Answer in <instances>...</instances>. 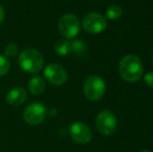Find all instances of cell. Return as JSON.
Here are the masks:
<instances>
[{
  "mask_svg": "<svg viewBox=\"0 0 153 152\" xmlns=\"http://www.w3.org/2000/svg\"><path fill=\"white\" fill-rule=\"evenodd\" d=\"M54 51L59 56H65L71 52V43L67 39H59L54 44Z\"/></svg>",
  "mask_w": 153,
  "mask_h": 152,
  "instance_id": "12",
  "label": "cell"
},
{
  "mask_svg": "<svg viewBox=\"0 0 153 152\" xmlns=\"http://www.w3.org/2000/svg\"><path fill=\"white\" fill-rule=\"evenodd\" d=\"M69 134L75 143L85 145L92 140V131L87 124L82 122H74L69 128Z\"/></svg>",
  "mask_w": 153,
  "mask_h": 152,
  "instance_id": "8",
  "label": "cell"
},
{
  "mask_svg": "<svg viewBox=\"0 0 153 152\" xmlns=\"http://www.w3.org/2000/svg\"><path fill=\"white\" fill-rule=\"evenodd\" d=\"M18 63L23 71L30 74H36L43 69L44 59L36 49H25L19 54Z\"/></svg>",
  "mask_w": 153,
  "mask_h": 152,
  "instance_id": "2",
  "label": "cell"
},
{
  "mask_svg": "<svg viewBox=\"0 0 153 152\" xmlns=\"http://www.w3.org/2000/svg\"><path fill=\"white\" fill-rule=\"evenodd\" d=\"M96 128L103 136H111L117 129V118L111 110H101L96 118Z\"/></svg>",
  "mask_w": 153,
  "mask_h": 152,
  "instance_id": "5",
  "label": "cell"
},
{
  "mask_svg": "<svg viewBox=\"0 0 153 152\" xmlns=\"http://www.w3.org/2000/svg\"><path fill=\"white\" fill-rule=\"evenodd\" d=\"M80 23L74 14H65L59 20V31L65 39L75 38L79 33Z\"/></svg>",
  "mask_w": 153,
  "mask_h": 152,
  "instance_id": "4",
  "label": "cell"
},
{
  "mask_svg": "<svg viewBox=\"0 0 153 152\" xmlns=\"http://www.w3.org/2000/svg\"><path fill=\"white\" fill-rule=\"evenodd\" d=\"M45 80L41 76H34L29 80L28 89L33 95H41L44 93L45 90Z\"/></svg>",
  "mask_w": 153,
  "mask_h": 152,
  "instance_id": "11",
  "label": "cell"
},
{
  "mask_svg": "<svg viewBox=\"0 0 153 152\" xmlns=\"http://www.w3.org/2000/svg\"><path fill=\"white\" fill-rule=\"evenodd\" d=\"M83 29L89 33H100L106 28L107 21L103 15L99 13H90L82 18L81 21Z\"/></svg>",
  "mask_w": 153,
  "mask_h": 152,
  "instance_id": "6",
  "label": "cell"
},
{
  "mask_svg": "<svg viewBox=\"0 0 153 152\" xmlns=\"http://www.w3.org/2000/svg\"><path fill=\"white\" fill-rule=\"evenodd\" d=\"M18 53V46L16 44H8L4 49L5 57H15Z\"/></svg>",
  "mask_w": 153,
  "mask_h": 152,
  "instance_id": "16",
  "label": "cell"
},
{
  "mask_svg": "<svg viewBox=\"0 0 153 152\" xmlns=\"http://www.w3.org/2000/svg\"><path fill=\"white\" fill-rule=\"evenodd\" d=\"M10 63L7 57L0 55V77L5 75L10 71Z\"/></svg>",
  "mask_w": 153,
  "mask_h": 152,
  "instance_id": "15",
  "label": "cell"
},
{
  "mask_svg": "<svg viewBox=\"0 0 153 152\" xmlns=\"http://www.w3.org/2000/svg\"><path fill=\"white\" fill-rule=\"evenodd\" d=\"M47 117V110L40 102L28 104L23 112V119L29 125H39Z\"/></svg>",
  "mask_w": 153,
  "mask_h": 152,
  "instance_id": "7",
  "label": "cell"
},
{
  "mask_svg": "<svg viewBox=\"0 0 153 152\" xmlns=\"http://www.w3.org/2000/svg\"><path fill=\"white\" fill-rule=\"evenodd\" d=\"M106 18L109 20H118L123 14V10L119 4H111L106 8Z\"/></svg>",
  "mask_w": 153,
  "mask_h": 152,
  "instance_id": "13",
  "label": "cell"
},
{
  "mask_svg": "<svg viewBox=\"0 0 153 152\" xmlns=\"http://www.w3.org/2000/svg\"><path fill=\"white\" fill-rule=\"evenodd\" d=\"M4 18H5V10H4L3 6L0 5V24L3 22Z\"/></svg>",
  "mask_w": 153,
  "mask_h": 152,
  "instance_id": "18",
  "label": "cell"
},
{
  "mask_svg": "<svg viewBox=\"0 0 153 152\" xmlns=\"http://www.w3.org/2000/svg\"><path fill=\"white\" fill-rule=\"evenodd\" d=\"M27 98V93L23 87H17L14 89L10 90L8 93L6 94V102L10 105L19 106L25 102Z\"/></svg>",
  "mask_w": 153,
  "mask_h": 152,
  "instance_id": "10",
  "label": "cell"
},
{
  "mask_svg": "<svg viewBox=\"0 0 153 152\" xmlns=\"http://www.w3.org/2000/svg\"><path fill=\"white\" fill-rule=\"evenodd\" d=\"M85 95L91 101H97L101 99L106 91V85L104 80L100 76L91 75L85 79Z\"/></svg>",
  "mask_w": 153,
  "mask_h": 152,
  "instance_id": "3",
  "label": "cell"
},
{
  "mask_svg": "<svg viewBox=\"0 0 153 152\" xmlns=\"http://www.w3.org/2000/svg\"><path fill=\"white\" fill-rule=\"evenodd\" d=\"M141 152H151V151H149V150H143V151H141Z\"/></svg>",
  "mask_w": 153,
  "mask_h": 152,
  "instance_id": "19",
  "label": "cell"
},
{
  "mask_svg": "<svg viewBox=\"0 0 153 152\" xmlns=\"http://www.w3.org/2000/svg\"><path fill=\"white\" fill-rule=\"evenodd\" d=\"M44 76L47 81L54 85H62L68 79L67 71L57 64H49L44 70Z\"/></svg>",
  "mask_w": 153,
  "mask_h": 152,
  "instance_id": "9",
  "label": "cell"
},
{
  "mask_svg": "<svg viewBox=\"0 0 153 152\" xmlns=\"http://www.w3.org/2000/svg\"><path fill=\"white\" fill-rule=\"evenodd\" d=\"M87 51V45L82 40H74L71 43V52L77 56H82Z\"/></svg>",
  "mask_w": 153,
  "mask_h": 152,
  "instance_id": "14",
  "label": "cell"
},
{
  "mask_svg": "<svg viewBox=\"0 0 153 152\" xmlns=\"http://www.w3.org/2000/svg\"><path fill=\"white\" fill-rule=\"evenodd\" d=\"M144 68L141 59L133 54H127L119 63L120 76L127 82H135L143 75Z\"/></svg>",
  "mask_w": 153,
  "mask_h": 152,
  "instance_id": "1",
  "label": "cell"
},
{
  "mask_svg": "<svg viewBox=\"0 0 153 152\" xmlns=\"http://www.w3.org/2000/svg\"><path fill=\"white\" fill-rule=\"evenodd\" d=\"M144 79H145V82L147 83L149 87H153V71L148 72L147 74H145V77H144Z\"/></svg>",
  "mask_w": 153,
  "mask_h": 152,
  "instance_id": "17",
  "label": "cell"
}]
</instances>
